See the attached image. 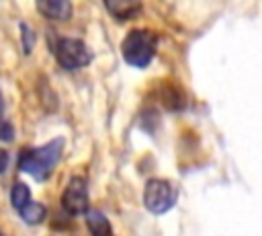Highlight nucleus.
Listing matches in <instances>:
<instances>
[{
  "instance_id": "obj_7",
  "label": "nucleus",
  "mask_w": 262,
  "mask_h": 236,
  "mask_svg": "<svg viewBox=\"0 0 262 236\" xmlns=\"http://www.w3.org/2000/svg\"><path fill=\"white\" fill-rule=\"evenodd\" d=\"M104 6L119 21L135 18L141 12V0H104Z\"/></svg>"
},
{
  "instance_id": "obj_13",
  "label": "nucleus",
  "mask_w": 262,
  "mask_h": 236,
  "mask_svg": "<svg viewBox=\"0 0 262 236\" xmlns=\"http://www.w3.org/2000/svg\"><path fill=\"white\" fill-rule=\"evenodd\" d=\"M23 35H25V51H31V45H33L35 37H31V35H29V29H27V25H23Z\"/></svg>"
},
{
  "instance_id": "obj_3",
  "label": "nucleus",
  "mask_w": 262,
  "mask_h": 236,
  "mask_svg": "<svg viewBox=\"0 0 262 236\" xmlns=\"http://www.w3.org/2000/svg\"><path fill=\"white\" fill-rule=\"evenodd\" d=\"M53 53H55V60L59 62V66L66 70H78L92 62L90 47L82 39H74V37L57 39L53 45Z\"/></svg>"
},
{
  "instance_id": "obj_9",
  "label": "nucleus",
  "mask_w": 262,
  "mask_h": 236,
  "mask_svg": "<svg viewBox=\"0 0 262 236\" xmlns=\"http://www.w3.org/2000/svg\"><path fill=\"white\" fill-rule=\"evenodd\" d=\"M18 215H20L27 224L35 226V224H41V222L45 220L47 209H45L41 203H37V201H27V203L18 209Z\"/></svg>"
},
{
  "instance_id": "obj_14",
  "label": "nucleus",
  "mask_w": 262,
  "mask_h": 236,
  "mask_svg": "<svg viewBox=\"0 0 262 236\" xmlns=\"http://www.w3.org/2000/svg\"><path fill=\"white\" fill-rule=\"evenodd\" d=\"M6 166H8V152L0 148V172H4Z\"/></svg>"
},
{
  "instance_id": "obj_11",
  "label": "nucleus",
  "mask_w": 262,
  "mask_h": 236,
  "mask_svg": "<svg viewBox=\"0 0 262 236\" xmlns=\"http://www.w3.org/2000/svg\"><path fill=\"white\" fill-rule=\"evenodd\" d=\"M27 201H31L29 187H27L25 183H14V185H12V191H10V203H12V207L18 211Z\"/></svg>"
},
{
  "instance_id": "obj_5",
  "label": "nucleus",
  "mask_w": 262,
  "mask_h": 236,
  "mask_svg": "<svg viewBox=\"0 0 262 236\" xmlns=\"http://www.w3.org/2000/svg\"><path fill=\"white\" fill-rule=\"evenodd\" d=\"M61 207L68 213H86L88 209V187L84 176H72L61 195Z\"/></svg>"
},
{
  "instance_id": "obj_6",
  "label": "nucleus",
  "mask_w": 262,
  "mask_h": 236,
  "mask_svg": "<svg viewBox=\"0 0 262 236\" xmlns=\"http://www.w3.org/2000/svg\"><path fill=\"white\" fill-rule=\"evenodd\" d=\"M37 10L49 21H70L74 6L72 0H35Z\"/></svg>"
},
{
  "instance_id": "obj_15",
  "label": "nucleus",
  "mask_w": 262,
  "mask_h": 236,
  "mask_svg": "<svg viewBox=\"0 0 262 236\" xmlns=\"http://www.w3.org/2000/svg\"><path fill=\"white\" fill-rule=\"evenodd\" d=\"M0 111H2V96H0Z\"/></svg>"
},
{
  "instance_id": "obj_10",
  "label": "nucleus",
  "mask_w": 262,
  "mask_h": 236,
  "mask_svg": "<svg viewBox=\"0 0 262 236\" xmlns=\"http://www.w3.org/2000/svg\"><path fill=\"white\" fill-rule=\"evenodd\" d=\"M162 103L164 107L176 111V109H182L184 107V94H182V88H178L176 84H164L162 86Z\"/></svg>"
},
{
  "instance_id": "obj_4",
  "label": "nucleus",
  "mask_w": 262,
  "mask_h": 236,
  "mask_svg": "<svg viewBox=\"0 0 262 236\" xmlns=\"http://www.w3.org/2000/svg\"><path fill=\"white\" fill-rule=\"evenodd\" d=\"M176 199H178L176 187L162 179L147 181V185L143 189V205L151 213H166L168 209L174 207Z\"/></svg>"
},
{
  "instance_id": "obj_8",
  "label": "nucleus",
  "mask_w": 262,
  "mask_h": 236,
  "mask_svg": "<svg viewBox=\"0 0 262 236\" xmlns=\"http://www.w3.org/2000/svg\"><path fill=\"white\" fill-rule=\"evenodd\" d=\"M86 226L92 236H113L106 215L98 209H86Z\"/></svg>"
},
{
  "instance_id": "obj_1",
  "label": "nucleus",
  "mask_w": 262,
  "mask_h": 236,
  "mask_svg": "<svg viewBox=\"0 0 262 236\" xmlns=\"http://www.w3.org/2000/svg\"><path fill=\"white\" fill-rule=\"evenodd\" d=\"M63 150V140L55 137L47 144H43L41 148H29L23 150L18 156V168L31 176H35L37 181H45L49 176V172L55 168L59 156Z\"/></svg>"
},
{
  "instance_id": "obj_12",
  "label": "nucleus",
  "mask_w": 262,
  "mask_h": 236,
  "mask_svg": "<svg viewBox=\"0 0 262 236\" xmlns=\"http://www.w3.org/2000/svg\"><path fill=\"white\" fill-rule=\"evenodd\" d=\"M14 137V129H12V125L0 115V142H10Z\"/></svg>"
},
{
  "instance_id": "obj_2",
  "label": "nucleus",
  "mask_w": 262,
  "mask_h": 236,
  "mask_svg": "<svg viewBox=\"0 0 262 236\" xmlns=\"http://www.w3.org/2000/svg\"><path fill=\"white\" fill-rule=\"evenodd\" d=\"M156 49L158 35L149 29H131L121 43L123 60L135 68H147L156 55Z\"/></svg>"
}]
</instances>
